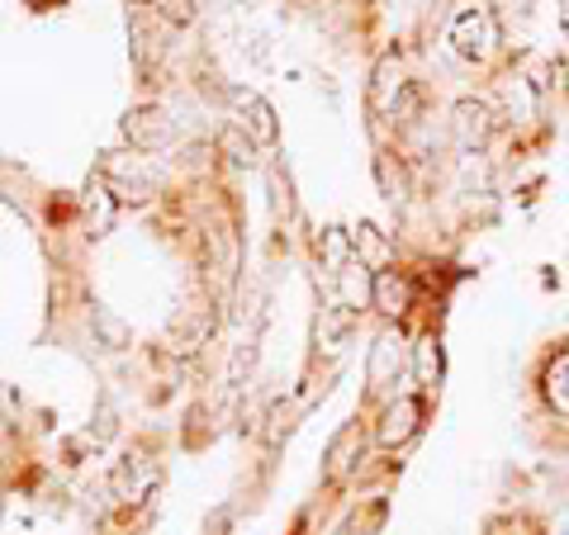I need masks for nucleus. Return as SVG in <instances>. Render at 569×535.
<instances>
[{"label":"nucleus","instance_id":"nucleus-1","mask_svg":"<svg viewBox=\"0 0 569 535\" xmlns=\"http://www.w3.org/2000/svg\"><path fill=\"white\" fill-rule=\"evenodd\" d=\"M100 181L110 185L114 200H133V204L157 194V171L148 166V157H138V152H110L100 166Z\"/></svg>","mask_w":569,"mask_h":535},{"label":"nucleus","instance_id":"nucleus-2","mask_svg":"<svg viewBox=\"0 0 569 535\" xmlns=\"http://www.w3.org/2000/svg\"><path fill=\"white\" fill-rule=\"evenodd\" d=\"M451 48L460 52L466 62H489L493 48H498V20L493 10L485 6H466L451 20Z\"/></svg>","mask_w":569,"mask_h":535},{"label":"nucleus","instance_id":"nucleus-3","mask_svg":"<svg viewBox=\"0 0 569 535\" xmlns=\"http://www.w3.org/2000/svg\"><path fill=\"white\" fill-rule=\"evenodd\" d=\"M408 365V342H403V332L399 327H385L376 336V346H370V361H366V380L376 394H385L389 384H399V374Z\"/></svg>","mask_w":569,"mask_h":535},{"label":"nucleus","instance_id":"nucleus-4","mask_svg":"<svg viewBox=\"0 0 569 535\" xmlns=\"http://www.w3.org/2000/svg\"><path fill=\"white\" fill-rule=\"evenodd\" d=\"M493 110L485 100H456L451 104V138L460 152H485L489 138H493Z\"/></svg>","mask_w":569,"mask_h":535},{"label":"nucleus","instance_id":"nucleus-5","mask_svg":"<svg viewBox=\"0 0 569 535\" xmlns=\"http://www.w3.org/2000/svg\"><path fill=\"white\" fill-rule=\"evenodd\" d=\"M418 426H422V398H395V403H385V413L376 422V441L385 445V451H399V445H408L418 436Z\"/></svg>","mask_w":569,"mask_h":535},{"label":"nucleus","instance_id":"nucleus-6","mask_svg":"<svg viewBox=\"0 0 569 535\" xmlns=\"http://www.w3.org/2000/svg\"><path fill=\"white\" fill-rule=\"evenodd\" d=\"M233 114H238V129L252 138V142H261V148H271V142L280 138L276 110L257 91H233Z\"/></svg>","mask_w":569,"mask_h":535},{"label":"nucleus","instance_id":"nucleus-7","mask_svg":"<svg viewBox=\"0 0 569 535\" xmlns=\"http://www.w3.org/2000/svg\"><path fill=\"white\" fill-rule=\"evenodd\" d=\"M123 133H129L133 152H162V148H171L176 123L162 110H133L129 119H123Z\"/></svg>","mask_w":569,"mask_h":535},{"label":"nucleus","instance_id":"nucleus-8","mask_svg":"<svg viewBox=\"0 0 569 535\" xmlns=\"http://www.w3.org/2000/svg\"><path fill=\"white\" fill-rule=\"evenodd\" d=\"M152 484H157V470L142 455H123L114 465V474H110V488H114L119 503H138V497L148 493Z\"/></svg>","mask_w":569,"mask_h":535},{"label":"nucleus","instance_id":"nucleus-9","mask_svg":"<svg viewBox=\"0 0 569 535\" xmlns=\"http://www.w3.org/2000/svg\"><path fill=\"white\" fill-rule=\"evenodd\" d=\"M403 62H399V52H385L380 67H376V81H370V110H380V114H395V104L403 95Z\"/></svg>","mask_w":569,"mask_h":535},{"label":"nucleus","instance_id":"nucleus-10","mask_svg":"<svg viewBox=\"0 0 569 535\" xmlns=\"http://www.w3.org/2000/svg\"><path fill=\"white\" fill-rule=\"evenodd\" d=\"M332 290H337V303H342V309L361 313V303H370V294H376V275H370V265L356 256L347 271L332 275Z\"/></svg>","mask_w":569,"mask_h":535},{"label":"nucleus","instance_id":"nucleus-11","mask_svg":"<svg viewBox=\"0 0 569 535\" xmlns=\"http://www.w3.org/2000/svg\"><path fill=\"white\" fill-rule=\"evenodd\" d=\"M370 303H376L385 317H403L413 309V284L399 271H376V294H370Z\"/></svg>","mask_w":569,"mask_h":535},{"label":"nucleus","instance_id":"nucleus-12","mask_svg":"<svg viewBox=\"0 0 569 535\" xmlns=\"http://www.w3.org/2000/svg\"><path fill=\"white\" fill-rule=\"evenodd\" d=\"M541 394L550 403V413L556 417H569V351L550 355V365L541 374Z\"/></svg>","mask_w":569,"mask_h":535},{"label":"nucleus","instance_id":"nucleus-13","mask_svg":"<svg viewBox=\"0 0 569 535\" xmlns=\"http://www.w3.org/2000/svg\"><path fill=\"white\" fill-rule=\"evenodd\" d=\"M361 451H366V436H361V426H342V432L332 436V445H328V474L332 478H342L356 460H361Z\"/></svg>","mask_w":569,"mask_h":535},{"label":"nucleus","instance_id":"nucleus-14","mask_svg":"<svg viewBox=\"0 0 569 535\" xmlns=\"http://www.w3.org/2000/svg\"><path fill=\"white\" fill-rule=\"evenodd\" d=\"M114 213H119V200L110 194V185L96 181L86 190V223H91V238H104L114 228Z\"/></svg>","mask_w":569,"mask_h":535},{"label":"nucleus","instance_id":"nucleus-15","mask_svg":"<svg viewBox=\"0 0 569 535\" xmlns=\"http://www.w3.org/2000/svg\"><path fill=\"white\" fill-rule=\"evenodd\" d=\"M318 252H323V271L332 280L337 271H347V265L356 261V242H351L347 228H323V242H318Z\"/></svg>","mask_w":569,"mask_h":535},{"label":"nucleus","instance_id":"nucleus-16","mask_svg":"<svg viewBox=\"0 0 569 535\" xmlns=\"http://www.w3.org/2000/svg\"><path fill=\"white\" fill-rule=\"evenodd\" d=\"M503 104H508V114L527 123L531 114H537V81H527V77H508L503 81Z\"/></svg>","mask_w":569,"mask_h":535},{"label":"nucleus","instance_id":"nucleus-17","mask_svg":"<svg viewBox=\"0 0 569 535\" xmlns=\"http://www.w3.org/2000/svg\"><path fill=\"white\" fill-rule=\"evenodd\" d=\"M413 370H418V384L422 388H437L441 384V342L437 336H422L413 346Z\"/></svg>","mask_w":569,"mask_h":535},{"label":"nucleus","instance_id":"nucleus-18","mask_svg":"<svg viewBox=\"0 0 569 535\" xmlns=\"http://www.w3.org/2000/svg\"><path fill=\"white\" fill-rule=\"evenodd\" d=\"M351 242H356V256H361L366 265H370V261H385V256H389V242L380 238V228H370V223H361V228H356V238H351Z\"/></svg>","mask_w":569,"mask_h":535},{"label":"nucleus","instance_id":"nucleus-19","mask_svg":"<svg viewBox=\"0 0 569 535\" xmlns=\"http://www.w3.org/2000/svg\"><path fill=\"white\" fill-rule=\"evenodd\" d=\"M266 445H280L284 436H290V426H295V407L290 403H271V413H266Z\"/></svg>","mask_w":569,"mask_h":535},{"label":"nucleus","instance_id":"nucleus-20","mask_svg":"<svg viewBox=\"0 0 569 535\" xmlns=\"http://www.w3.org/2000/svg\"><path fill=\"white\" fill-rule=\"evenodd\" d=\"M96 332L104 336V346H110V351L129 346V327H123V323H119V317H114L110 309H96Z\"/></svg>","mask_w":569,"mask_h":535},{"label":"nucleus","instance_id":"nucleus-21","mask_svg":"<svg viewBox=\"0 0 569 535\" xmlns=\"http://www.w3.org/2000/svg\"><path fill=\"white\" fill-rule=\"evenodd\" d=\"M219 148L223 152H233V162H252V138H247L242 129H238V123H233V129H223V138H219Z\"/></svg>","mask_w":569,"mask_h":535},{"label":"nucleus","instance_id":"nucleus-22","mask_svg":"<svg viewBox=\"0 0 569 535\" xmlns=\"http://www.w3.org/2000/svg\"><path fill=\"white\" fill-rule=\"evenodd\" d=\"M531 6H537V0H493V20H512V24H522L527 14H531Z\"/></svg>","mask_w":569,"mask_h":535},{"label":"nucleus","instance_id":"nucleus-23","mask_svg":"<svg viewBox=\"0 0 569 535\" xmlns=\"http://www.w3.org/2000/svg\"><path fill=\"white\" fill-rule=\"evenodd\" d=\"M157 10H162V20H171V24L194 20V0H157Z\"/></svg>","mask_w":569,"mask_h":535},{"label":"nucleus","instance_id":"nucleus-24","mask_svg":"<svg viewBox=\"0 0 569 535\" xmlns=\"http://www.w3.org/2000/svg\"><path fill=\"white\" fill-rule=\"evenodd\" d=\"M560 29L569 33V0H560Z\"/></svg>","mask_w":569,"mask_h":535},{"label":"nucleus","instance_id":"nucleus-25","mask_svg":"<svg viewBox=\"0 0 569 535\" xmlns=\"http://www.w3.org/2000/svg\"><path fill=\"white\" fill-rule=\"evenodd\" d=\"M223 526H228V522H223V516H219V526H213V535H223Z\"/></svg>","mask_w":569,"mask_h":535}]
</instances>
